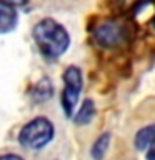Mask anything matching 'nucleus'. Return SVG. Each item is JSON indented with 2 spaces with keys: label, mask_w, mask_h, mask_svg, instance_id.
<instances>
[{
  "label": "nucleus",
  "mask_w": 155,
  "mask_h": 160,
  "mask_svg": "<svg viewBox=\"0 0 155 160\" xmlns=\"http://www.w3.org/2000/svg\"><path fill=\"white\" fill-rule=\"evenodd\" d=\"M18 23V13L17 8L0 2V33H8L17 27Z\"/></svg>",
  "instance_id": "nucleus-5"
},
{
  "label": "nucleus",
  "mask_w": 155,
  "mask_h": 160,
  "mask_svg": "<svg viewBox=\"0 0 155 160\" xmlns=\"http://www.w3.org/2000/svg\"><path fill=\"white\" fill-rule=\"evenodd\" d=\"M152 27L155 28V17H153V20H152Z\"/></svg>",
  "instance_id": "nucleus-14"
},
{
  "label": "nucleus",
  "mask_w": 155,
  "mask_h": 160,
  "mask_svg": "<svg viewBox=\"0 0 155 160\" xmlns=\"http://www.w3.org/2000/svg\"><path fill=\"white\" fill-rule=\"evenodd\" d=\"M53 95V85L48 78H42L40 82H37L30 90V97L35 102H45Z\"/></svg>",
  "instance_id": "nucleus-7"
},
{
  "label": "nucleus",
  "mask_w": 155,
  "mask_h": 160,
  "mask_svg": "<svg viewBox=\"0 0 155 160\" xmlns=\"http://www.w3.org/2000/svg\"><path fill=\"white\" fill-rule=\"evenodd\" d=\"M0 160H23V158L15 153H5V155H0Z\"/></svg>",
  "instance_id": "nucleus-12"
},
{
  "label": "nucleus",
  "mask_w": 155,
  "mask_h": 160,
  "mask_svg": "<svg viewBox=\"0 0 155 160\" xmlns=\"http://www.w3.org/2000/svg\"><path fill=\"white\" fill-rule=\"evenodd\" d=\"M62 78H63V90H62V95H60V102H62L65 115L68 118H72L73 108L77 107L80 92H82V87H83L82 70L75 67V65H70L63 72Z\"/></svg>",
  "instance_id": "nucleus-3"
},
{
  "label": "nucleus",
  "mask_w": 155,
  "mask_h": 160,
  "mask_svg": "<svg viewBox=\"0 0 155 160\" xmlns=\"http://www.w3.org/2000/svg\"><path fill=\"white\" fill-rule=\"evenodd\" d=\"M93 38L98 45L105 48H115L122 45L127 38V28L125 25L115 20H105L93 28Z\"/></svg>",
  "instance_id": "nucleus-4"
},
{
  "label": "nucleus",
  "mask_w": 155,
  "mask_h": 160,
  "mask_svg": "<svg viewBox=\"0 0 155 160\" xmlns=\"http://www.w3.org/2000/svg\"><path fill=\"white\" fill-rule=\"evenodd\" d=\"M0 2H3V3L10 5V7L17 8V7H23V5H27L30 0H0Z\"/></svg>",
  "instance_id": "nucleus-11"
},
{
  "label": "nucleus",
  "mask_w": 155,
  "mask_h": 160,
  "mask_svg": "<svg viewBox=\"0 0 155 160\" xmlns=\"http://www.w3.org/2000/svg\"><path fill=\"white\" fill-rule=\"evenodd\" d=\"M53 133V123L47 117H35L22 127L18 133V142L23 148L40 150L52 142Z\"/></svg>",
  "instance_id": "nucleus-2"
},
{
  "label": "nucleus",
  "mask_w": 155,
  "mask_h": 160,
  "mask_svg": "<svg viewBox=\"0 0 155 160\" xmlns=\"http://www.w3.org/2000/svg\"><path fill=\"white\" fill-rule=\"evenodd\" d=\"M133 143H135V148L137 150H147L148 147H153L155 145V123L140 128L135 133Z\"/></svg>",
  "instance_id": "nucleus-6"
},
{
  "label": "nucleus",
  "mask_w": 155,
  "mask_h": 160,
  "mask_svg": "<svg viewBox=\"0 0 155 160\" xmlns=\"http://www.w3.org/2000/svg\"><path fill=\"white\" fill-rule=\"evenodd\" d=\"M147 160H155V145L150 148V152H148V155H147Z\"/></svg>",
  "instance_id": "nucleus-13"
},
{
  "label": "nucleus",
  "mask_w": 155,
  "mask_h": 160,
  "mask_svg": "<svg viewBox=\"0 0 155 160\" xmlns=\"http://www.w3.org/2000/svg\"><path fill=\"white\" fill-rule=\"evenodd\" d=\"M33 40L38 50L47 58H58L70 47V35L63 25L53 18H42L32 28Z\"/></svg>",
  "instance_id": "nucleus-1"
},
{
  "label": "nucleus",
  "mask_w": 155,
  "mask_h": 160,
  "mask_svg": "<svg viewBox=\"0 0 155 160\" xmlns=\"http://www.w3.org/2000/svg\"><path fill=\"white\" fill-rule=\"evenodd\" d=\"M110 140H112V133H110V132H103L93 142V147H92V157H93V160H103L105 153L108 152Z\"/></svg>",
  "instance_id": "nucleus-9"
},
{
  "label": "nucleus",
  "mask_w": 155,
  "mask_h": 160,
  "mask_svg": "<svg viewBox=\"0 0 155 160\" xmlns=\"http://www.w3.org/2000/svg\"><path fill=\"white\" fill-rule=\"evenodd\" d=\"M152 0H117V3L120 5V8L123 12H137L143 7V5L150 3Z\"/></svg>",
  "instance_id": "nucleus-10"
},
{
  "label": "nucleus",
  "mask_w": 155,
  "mask_h": 160,
  "mask_svg": "<svg viewBox=\"0 0 155 160\" xmlns=\"http://www.w3.org/2000/svg\"><path fill=\"white\" fill-rule=\"evenodd\" d=\"M93 117H95V103H93V100L87 98V100H83L82 107H80L77 115L73 117V122L77 125H85V123L92 122Z\"/></svg>",
  "instance_id": "nucleus-8"
}]
</instances>
